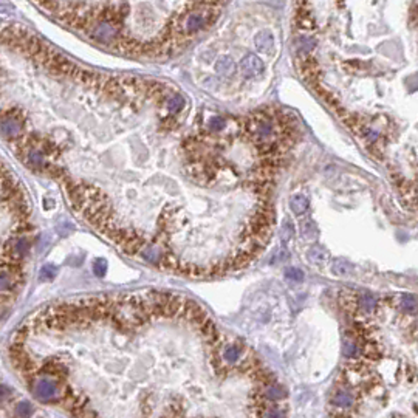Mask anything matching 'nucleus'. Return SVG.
I'll return each instance as SVG.
<instances>
[{"mask_svg":"<svg viewBox=\"0 0 418 418\" xmlns=\"http://www.w3.org/2000/svg\"><path fill=\"white\" fill-rule=\"evenodd\" d=\"M87 31H88L90 39H93L98 43H104V45H108L112 41H115L118 36H120L118 26L112 22H107V21L92 22L87 26Z\"/></svg>","mask_w":418,"mask_h":418,"instance_id":"1","label":"nucleus"},{"mask_svg":"<svg viewBox=\"0 0 418 418\" xmlns=\"http://www.w3.org/2000/svg\"><path fill=\"white\" fill-rule=\"evenodd\" d=\"M34 395L41 401L51 403L58 398V384L50 378H38L34 381Z\"/></svg>","mask_w":418,"mask_h":418,"instance_id":"2","label":"nucleus"},{"mask_svg":"<svg viewBox=\"0 0 418 418\" xmlns=\"http://www.w3.org/2000/svg\"><path fill=\"white\" fill-rule=\"evenodd\" d=\"M239 68L245 78H254L262 75L263 71V62L256 56V54H247L239 63Z\"/></svg>","mask_w":418,"mask_h":418,"instance_id":"3","label":"nucleus"},{"mask_svg":"<svg viewBox=\"0 0 418 418\" xmlns=\"http://www.w3.org/2000/svg\"><path fill=\"white\" fill-rule=\"evenodd\" d=\"M22 132V123L19 118H14L13 115L3 116L2 120V133L5 138H17Z\"/></svg>","mask_w":418,"mask_h":418,"instance_id":"4","label":"nucleus"},{"mask_svg":"<svg viewBox=\"0 0 418 418\" xmlns=\"http://www.w3.org/2000/svg\"><path fill=\"white\" fill-rule=\"evenodd\" d=\"M141 257L144 260H147L150 263H155V265H161V260L165 257V251L160 250L157 245H153L150 242H147L144 245V248L141 250Z\"/></svg>","mask_w":418,"mask_h":418,"instance_id":"5","label":"nucleus"},{"mask_svg":"<svg viewBox=\"0 0 418 418\" xmlns=\"http://www.w3.org/2000/svg\"><path fill=\"white\" fill-rule=\"evenodd\" d=\"M332 403H333L336 407L349 409V407L353 406V403H355V397H353V394L350 392L349 389L341 387V389H338V390H336V392L333 394Z\"/></svg>","mask_w":418,"mask_h":418,"instance_id":"6","label":"nucleus"},{"mask_svg":"<svg viewBox=\"0 0 418 418\" xmlns=\"http://www.w3.org/2000/svg\"><path fill=\"white\" fill-rule=\"evenodd\" d=\"M254 45L256 48L262 53H270L274 48V39H272V34L268 31H259L254 38Z\"/></svg>","mask_w":418,"mask_h":418,"instance_id":"7","label":"nucleus"},{"mask_svg":"<svg viewBox=\"0 0 418 418\" xmlns=\"http://www.w3.org/2000/svg\"><path fill=\"white\" fill-rule=\"evenodd\" d=\"M215 71L220 76H232V73L235 71V63L230 56H220L215 62Z\"/></svg>","mask_w":418,"mask_h":418,"instance_id":"8","label":"nucleus"},{"mask_svg":"<svg viewBox=\"0 0 418 418\" xmlns=\"http://www.w3.org/2000/svg\"><path fill=\"white\" fill-rule=\"evenodd\" d=\"M333 274L339 276V277H349L353 274V271H355V268H353V265L350 262L344 260V259H336L333 262Z\"/></svg>","mask_w":418,"mask_h":418,"instance_id":"9","label":"nucleus"},{"mask_svg":"<svg viewBox=\"0 0 418 418\" xmlns=\"http://www.w3.org/2000/svg\"><path fill=\"white\" fill-rule=\"evenodd\" d=\"M308 206H310V202H308V198L304 194H296L290 200V208H292V211L296 215L304 214L308 209Z\"/></svg>","mask_w":418,"mask_h":418,"instance_id":"10","label":"nucleus"},{"mask_svg":"<svg viewBox=\"0 0 418 418\" xmlns=\"http://www.w3.org/2000/svg\"><path fill=\"white\" fill-rule=\"evenodd\" d=\"M263 398L270 399V401H279V399L287 398V390L280 384H271L263 390Z\"/></svg>","mask_w":418,"mask_h":418,"instance_id":"11","label":"nucleus"},{"mask_svg":"<svg viewBox=\"0 0 418 418\" xmlns=\"http://www.w3.org/2000/svg\"><path fill=\"white\" fill-rule=\"evenodd\" d=\"M317 234L319 231H317V226L312 219H305L301 222V235L304 240H314Z\"/></svg>","mask_w":418,"mask_h":418,"instance_id":"12","label":"nucleus"},{"mask_svg":"<svg viewBox=\"0 0 418 418\" xmlns=\"http://www.w3.org/2000/svg\"><path fill=\"white\" fill-rule=\"evenodd\" d=\"M308 260L314 265H324L329 260V252H327L322 247H313L308 251Z\"/></svg>","mask_w":418,"mask_h":418,"instance_id":"13","label":"nucleus"},{"mask_svg":"<svg viewBox=\"0 0 418 418\" xmlns=\"http://www.w3.org/2000/svg\"><path fill=\"white\" fill-rule=\"evenodd\" d=\"M358 302H359V308L366 313L375 312V308H376V299L369 293H364L362 296H359Z\"/></svg>","mask_w":418,"mask_h":418,"instance_id":"14","label":"nucleus"},{"mask_svg":"<svg viewBox=\"0 0 418 418\" xmlns=\"http://www.w3.org/2000/svg\"><path fill=\"white\" fill-rule=\"evenodd\" d=\"M242 356V350L237 347V345H230V347H226L222 353V358L230 362V364H235Z\"/></svg>","mask_w":418,"mask_h":418,"instance_id":"15","label":"nucleus"},{"mask_svg":"<svg viewBox=\"0 0 418 418\" xmlns=\"http://www.w3.org/2000/svg\"><path fill=\"white\" fill-rule=\"evenodd\" d=\"M341 304H342V307H344V310H347L349 313H355L358 308H359L358 299L353 296V294H349V293L341 294Z\"/></svg>","mask_w":418,"mask_h":418,"instance_id":"16","label":"nucleus"},{"mask_svg":"<svg viewBox=\"0 0 418 418\" xmlns=\"http://www.w3.org/2000/svg\"><path fill=\"white\" fill-rule=\"evenodd\" d=\"M183 107H185V98L181 96V95H174L172 98H169V101H167V112H169L170 115H175V113L181 112V110H183Z\"/></svg>","mask_w":418,"mask_h":418,"instance_id":"17","label":"nucleus"},{"mask_svg":"<svg viewBox=\"0 0 418 418\" xmlns=\"http://www.w3.org/2000/svg\"><path fill=\"white\" fill-rule=\"evenodd\" d=\"M26 165L31 167H41L43 165V153L38 149H31L26 155Z\"/></svg>","mask_w":418,"mask_h":418,"instance_id":"18","label":"nucleus"},{"mask_svg":"<svg viewBox=\"0 0 418 418\" xmlns=\"http://www.w3.org/2000/svg\"><path fill=\"white\" fill-rule=\"evenodd\" d=\"M58 274V268L54 265H45L39 271V280L41 282H50Z\"/></svg>","mask_w":418,"mask_h":418,"instance_id":"19","label":"nucleus"},{"mask_svg":"<svg viewBox=\"0 0 418 418\" xmlns=\"http://www.w3.org/2000/svg\"><path fill=\"white\" fill-rule=\"evenodd\" d=\"M294 235V230H293V225L290 223L288 220L284 222V225L280 226V242H282L284 245H288L290 240L293 239Z\"/></svg>","mask_w":418,"mask_h":418,"instance_id":"20","label":"nucleus"},{"mask_svg":"<svg viewBox=\"0 0 418 418\" xmlns=\"http://www.w3.org/2000/svg\"><path fill=\"white\" fill-rule=\"evenodd\" d=\"M314 45H316L314 41L310 39V38H299L297 42H296V48H297V51L301 54H307V53H310L314 48Z\"/></svg>","mask_w":418,"mask_h":418,"instance_id":"21","label":"nucleus"},{"mask_svg":"<svg viewBox=\"0 0 418 418\" xmlns=\"http://www.w3.org/2000/svg\"><path fill=\"white\" fill-rule=\"evenodd\" d=\"M401 307H403V310L407 313H417L418 312V301L414 296L406 294L401 299Z\"/></svg>","mask_w":418,"mask_h":418,"instance_id":"22","label":"nucleus"},{"mask_svg":"<svg viewBox=\"0 0 418 418\" xmlns=\"http://www.w3.org/2000/svg\"><path fill=\"white\" fill-rule=\"evenodd\" d=\"M208 125H209V129H211L212 132H220V130H223V129H225L226 121H225V118L217 116V115H215V116H211V118H209Z\"/></svg>","mask_w":418,"mask_h":418,"instance_id":"23","label":"nucleus"},{"mask_svg":"<svg viewBox=\"0 0 418 418\" xmlns=\"http://www.w3.org/2000/svg\"><path fill=\"white\" fill-rule=\"evenodd\" d=\"M342 353L344 356L347 358H355L358 355V345L355 344V341H345L344 345H342Z\"/></svg>","mask_w":418,"mask_h":418,"instance_id":"24","label":"nucleus"},{"mask_svg":"<svg viewBox=\"0 0 418 418\" xmlns=\"http://www.w3.org/2000/svg\"><path fill=\"white\" fill-rule=\"evenodd\" d=\"M285 277L293 280V282H302L304 280V272L299 270V268H294V267H290L285 270Z\"/></svg>","mask_w":418,"mask_h":418,"instance_id":"25","label":"nucleus"},{"mask_svg":"<svg viewBox=\"0 0 418 418\" xmlns=\"http://www.w3.org/2000/svg\"><path fill=\"white\" fill-rule=\"evenodd\" d=\"M33 414V406L28 401H21L16 406V415L21 417H30Z\"/></svg>","mask_w":418,"mask_h":418,"instance_id":"26","label":"nucleus"},{"mask_svg":"<svg viewBox=\"0 0 418 418\" xmlns=\"http://www.w3.org/2000/svg\"><path fill=\"white\" fill-rule=\"evenodd\" d=\"M93 272L98 276V277H103L105 276L107 272V262L104 259H96L93 262Z\"/></svg>","mask_w":418,"mask_h":418,"instance_id":"27","label":"nucleus"},{"mask_svg":"<svg viewBox=\"0 0 418 418\" xmlns=\"http://www.w3.org/2000/svg\"><path fill=\"white\" fill-rule=\"evenodd\" d=\"M372 350H376V349H375V347H369V352H372ZM369 356H372V358H378L379 355H376V353H375V355H372V353H369Z\"/></svg>","mask_w":418,"mask_h":418,"instance_id":"28","label":"nucleus"}]
</instances>
